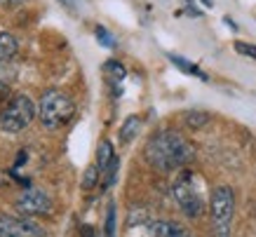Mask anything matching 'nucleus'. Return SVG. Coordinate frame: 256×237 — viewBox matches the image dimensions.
Here are the masks:
<instances>
[{
    "label": "nucleus",
    "instance_id": "f257e3e1",
    "mask_svg": "<svg viewBox=\"0 0 256 237\" xmlns=\"http://www.w3.org/2000/svg\"><path fill=\"white\" fill-rule=\"evenodd\" d=\"M144 158L150 167L160 169V172H176L193 162L195 148L176 130H160L148 138Z\"/></svg>",
    "mask_w": 256,
    "mask_h": 237
},
{
    "label": "nucleus",
    "instance_id": "f03ea898",
    "mask_svg": "<svg viewBox=\"0 0 256 237\" xmlns=\"http://www.w3.org/2000/svg\"><path fill=\"white\" fill-rule=\"evenodd\" d=\"M40 122L45 130H59L68 124L76 115V101L70 99L66 92L59 90H45L40 96Z\"/></svg>",
    "mask_w": 256,
    "mask_h": 237
},
{
    "label": "nucleus",
    "instance_id": "7ed1b4c3",
    "mask_svg": "<svg viewBox=\"0 0 256 237\" xmlns=\"http://www.w3.org/2000/svg\"><path fill=\"white\" fill-rule=\"evenodd\" d=\"M172 198L188 218H198L204 212V198L198 184V174L193 172H181L176 176V181L172 186Z\"/></svg>",
    "mask_w": 256,
    "mask_h": 237
},
{
    "label": "nucleus",
    "instance_id": "20e7f679",
    "mask_svg": "<svg viewBox=\"0 0 256 237\" xmlns=\"http://www.w3.org/2000/svg\"><path fill=\"white\" fill-rule=\"evenodd\" d=\"M212 235L214 237H230L235 214V192L230 186H216L212 192Z\"/></svg>",
    "mask_w": 256,
    "mask_h": 237
},
{
    "label": "nucleus",
    "instance_id": "39448f33",
    "mask_svg": "<svg viewBox=\"0 0 256 237\" xmlns=\"http://www.w3.org/2000/svg\"><path fill=\"white\" fill-rule=\"evenodd\" d=\"M33 118H36V106L26 94L10 96L5 106L0 108V127L10 134H19L22 130H26L33 122Z\"/></svg>",
    "mask_w": 256,
    "mask_h": 237
},
{
    "label": "nucleus",
    "instance_id": "423d86ee",
    "mask_svg": "<svg viewBox=\"0 0 256 237\" xmlns=\"http://www.w3.org/2000/svg\"><path fill=\"white\" fill-rule=\"evenodd\" d=\"M14 212L22 214L24 218H28V216H47L52 212V200L42 190H24L14 200Z\"/></svg>",
    "mask_w": 256,
    "mask_h": 237
},
{
    "label": "nucleus",
    "instance_id": "0eeeda50",
    "mask_svg": "<svg viewBox=\"0 0 256 237\" xmlns=\"http://www.w3.org/2000/svg\"><path fill=\"white\" fill-rule=\"evenodd\" d=\"M96 167H99V174H101V186L104 188H110L116 184L118 178V167H120V160H118L116 150L110 141H101L99 144V150H96Z\"/></svg>",
    "mask_w": 256,
    "mask_h": 237
},
{
    "label": "nucleus",
    "instance_id": "6e6552de",
    "mask_svg": "<svg viewBox=\"0 0 256 237\" xmlns=\"http://www.w3.org/2000/svg\"><path fill=\"white\" fill-rule=\"evenodd\" d=\"M0 237H45V228L28 218H14V216H2L0 218Z\"/></svg>",
    "mask_w": 256,
    "mask_h": 237
},
{
    "label": "nucleus",
    "instance_id": "1a4fd4ad",
    "mask_svg": "<svg viewBox=\"0 0 256 237\" xmlns=\"http://www.w3.org/2000/svg\"><path fill=\"white\" fill-rule=\"evenodd\" d=\"M150 237H193V232L176 221H150L148 223Z\"/></svg>",
    "mask_w": 256,
    "mask_h": 237
},
{
    "label": "nucleus",
    "instance_id": "9d476101",
    "mask_svg": "<svg viewBox=\"0 0 256 237\" xmlns=\"http://www.w3.org/2000/svg\"><path fill=\"white\" fill-rule=\"evenodd\" d=\"M16 50H19V42H16L14 36H10V33H0V64L10 62V59L16 54Z\"/></svg>",
    "mask_w": 256,
    "mask_h": 237
},
{
    "label": "nucleus",
    "instance_id": "9b49d317",
    "mask_svg": "<svg viewBox=\"0 0 256 237\" xmlns=\"http://www.w3.org/2000/svg\"><path fill=\"white\" fill-rule=\"evenodd\" d=\"M139 130H141V118L139 115H130L122 122V127H120V141H122V144H130V141L139 134Z\"/></svg>",
    "mask_w": 256,
    "mask_h": 237
},
{
    "label": "nucleus",
    "instance_id": "f8f14e48",
    "mask_svg": "<svg viewBox=\"0 0 256 237\" xmlns=\"http://www.w3.org/2000/svg\"><path fill=\"white\" fill-rule=\"evenodd\" d=\"M170 62L174 64L178 70H184L186 76H195V78H200V80H207V76H204V73H202V70L198 68L193 62H188V59L178 56V54H170Z\"/></svg>",
    "mask_w": 256,
    "mask_h": 237
},
{
    "label": "nucleus",
    "instance_id": "ddd939ff",
    "mask_svg": "<svg viewBox=\"0 0 256 237\" xmlns=\"http://www.w3.org/2000/svg\"><path fill=\"white\" fill-rule=\"evenodd\" d=\"M210 113H204V110H186L184 113V122L190 127V130H202L204 124H210Z\"/></svg>",
    "mask_w": 256,
    "mask_h": 237
},
{
    "label": "nucleus",
    "instance_id": "4468645a",
    "mask_svg": "<svg viewBox=\"0 0 256 237\" xmlns=\"http://www.w3.org/2000/svg\"><path fill=\"white\" fill-rule=\"evenodd\" d=\"M101 237H116V204L113 202L108 204V212H106V223H104Z\"/></svg>",
    "mask_w": 256,
    "mask_h": 237
},
{
    "label": "nucleus",
    "instance_id": "2eb2a0df",
    "mask_svg": "<svg viewBox=\"0 0 256 237\" xmlns=\"http://www.w3.org/2000/svg\"><path fill=\"white\" fill-rule=\"evenodd\" d=\"M101 181V174H99V167L96 164H90V167L85 169V178H82V188L85 190H90V188H94V186Z\"/></svg>",
    "mask_w": 256,
    "mask_h": 237
},
{
    "label": "nucleus",
    "instance_id": "dca6fc26",
    "mask_svg": "<svg viewBox=\"0 0 256 237\" xmlns=\"http://www.w3.org/2000/svg\"><path fill=\"white\" fill-rule=\"evenodd\" d=\"M94 36H96V40H99L104 47H116L118 45V42H116V36H113V33H110L106 26H96V28H94Z\"/></svg>",
    "mask_w": 256,
    "mask_h": 237
},
{
    "label": "nucleus",
    "instance_id": "f3484780",
    "mask_svg": "<svg viewBox=\"0 0 256 237\" xmlns=\"http://www.w3.org/2000/svg\"><path fill=\"white\" fill-rule=\"evenodd\" d=\"M106 73H110L113 80H118V82L124 78V68H122V64L120 62H106Z\"/></svg>",
    "mask_w": 256,
    "mask_h": 237
},
{
    "label": "nucleus",
    "instance_id": "a211bd4d",
    "mask_svg": "<svg viewBox=\"0 0 256 237\" xmlns=\"http://www.w3.org/2000/svg\"><path fill=\"white\" fill-rule=\"evenodd\" d=\"M235 52L242 54V56H249V59H256V45H249V42H235Z\"/></svg>",
    "mask_w": 256,
    "mask_h": 237
},
{
    "label": "nucleus",
    "instance_id": "6ab92c4d",
    "mask_svg": "<svg viewBox=\"0 0 256 237\" xmlns=\"http://www.w3.org/2000/svg\"><path fill=\"white\" fill-rule=\"evenodd\" d=\"M10 99V87L5 82H0V104Z\"/></svg>",
    "mask_w": 256,
    "mask_h": 237
},
{
    "label": "nucleus",
    "instance_id": "aec40b11",
    "mask_svg": "<svg viewBox=\"0 0 256 237\" xmlns=\"http://www.w3.org/2000/svg\"><path fill=\"white\" fill-rule=\"evenodd\" d=\"M59 2H62L68 12H76V10H78V2H76V0H59Z\"/></svg>",
    "mask_w": 256,
    "mask_h": 237
},
{
    "label": "nucleus",
    "instance_id": "412c9836",
    "mask_svg": "<svg viewBox=\"0 0 256 237\" xmlns=\"http://www.w3.org/2000/svg\"><path fill=\"white\" fill-rule=\"evenodd\" d=\"M0 2H5V5H22V2H28V0H0Z\"/></svg>",
    "mask_w": 256,
    "mask_h": 237
},
{
    "label": "nucleus",
    "instance_id": "4be33fe9",
    "mask_svg": "<svg viewBox=\"0 0 256 237\" xmlns=\"http://www.w3.org/2000/svg\"><path fill=\"white\" fill-rule=\"evenodd\" d=\"M224 22L228 24V26H230V28H233V31H238V26H235V22H233V19H230V16H226Z\"/></svg>",
    "mask_w": 256,
    "mask_h": 237
},
{
    "label": "nucleus",
    "instance_id": "5701e85b",
    "mask_svg": "<svg viewBox=\"0 0 256 237\" xmlns=\"http://www.w3.org/2000/svg\"><path fill=\"white\" fill-rule=\"evenodd\" d=\"M90 232H92V228H90V226H85V235H82V237H92Z\"/></svg>",
    "mask_w": 256,
    "mask_h": 237
},
{
    "label": "nucleus",
    "instance_id": "b1692460",
    "mask_svg": "<svg viewBox=\"0 0 256 237\" xmlns=\"http://www.w3.org/2000/svg\"><path fill=\"white\" fill-rule=\"evenodd\" d=\"M202 2H204V5H207V8H212V5H214V2H212V0H202Z\"/></svg>",
    "mask_w": 256,
    "mask_h": 237
}]
</instances>
